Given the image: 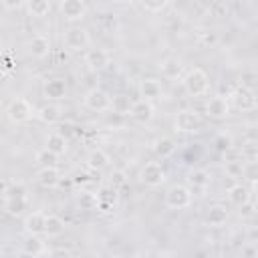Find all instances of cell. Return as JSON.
Returning <instances> with one entry per match:
<instances>
[{
    "label": "cell",
    "mask_w": 258,
    "mask_h": 258,
    "mask_svg": "<svg viewBox=\"0 0 258 258\" xmlns=\"http://www.w3.org/2000/svg\"><path fill=\"white\" fill-rule=\"evenodd\" d=\"M183 89H185V93L189 95V97H204V95H208V91H210V77H208V73L204 71V69H200V67H196V69H189L187 73H185V77H183Z\"/></svg>",
    "instance_id": "cell-1"
},
{
    "label": "cell",
    "mask_w": 258,
    "mask_h": 258,
    "mask_svg": "<svg viewBox=\"0 0 258 258\" xmlns=\"http://www.w3.org/2000/svg\"><path fill=\"white\" fill-rule=\"evenodd\" d=\"M6 115H8V119H10L14 125H18V123L30 121V119L36 115V111L32 109V105H30L28 99H24V97H14V99L8 103V107H6Z\"/></svg>",
    "instance_id": "cell-2"
},
{
    "label": "cell",
    "mask_w": 258,
    "mask_h": 258,
    "mask_svg": "<svg viewBox=\"0 0 258 258\" xmlns=\"http://www.w3.org/2000/svg\"><path fill=\"white\" fill-rule=\"evenodd\" d=\"M191 204V189L187 185L175 183L165 191V206L171 210H185Z\"/></svg>",
    "instance_id": "cell-3"
},
{
    "label": "cell",
    "mask_w": 258,
    "mask_h": 258,
    "mask_svg": "<svg viewBox=\"0 0 258 258\" xmlns=\"http://www.w3.org/2000/svg\"><path fill=\"white\" fill-rule=\"evenodd\" d=\"M111 101H113V97L107 91H103V89H91V91L85 93V99H83L85 107L95 111V113L111 111Z\"/></svg>",
    "instance_id": "cell-4"
},
{
    "label": "cell",
    "mask_w": 258,
    "mask_h": 258,
    "mask_svg": "<svg viewBox=\"0 0 258 258\" xmlns=\"http://www.w3.org/2000/svg\"><path fill=\"white\" fill-rule=\"evenodd\" d=\"M165 169L159 161H147L139 171V181L147 187H157L165 181Z\"/></svg>",
    "instance_id": "cell-5"
},
{
    "label": "cell",
    "mask_w": 258,
    "mask_h": 258,
    "mask_svg": "<svg viewBox=\"0 0 258 258\" xmlns=\"http://www.w3.org/2000/svg\"><path fill=\"white\" fill-rule=\"evenodd\" d=\"M62 42H64V48H69V50H85L89 46L91 38H89L87 28H83V26H71V28L64 30Z\"/></svg>",
    "instance_id": "cell-6"
},
{
    "label": "cell",
    "mask_w": 258,
    "mask_h": 258,
    "mask_svg": "<svg viewBox=\"0 0 258 258\" xmlns=\"http://www.w3.org/2000/svg\"><path fill=\"white\" fill-rule=\"evenodd\" d=\"M204 109H206V115L210 119L220 121V119H226L230 115V101H228L226 95H214V97H210L206 101Z\"/></svg>",
    "instance_id": "cell-7"
},
{
    "label": "cell",
    "mask_w": 258,
    "mask_h": 258,
    "mask_svg": "<svg viewBox=\"0 0 258 258\" xmlns=\"http://www.w3.org/2000/svg\"><path fill=\"white\" fill-rule=\"evenodd\" d=\"M228 97L232 99L234 107L240 109V111H252V109H256V105H258L256 93H254V91H248V89H244V87H240V85H238Z\"/></svg>",
    "instance_id": "cell-8"
},
{
    "label": "cell",
    "mask_w": 258,
    "mask_h": 258,
    "mask_svg": "<svg viewBox=\"0 0 258 258\" xmlns=\"http://www.w3.org/2000/svg\"><path fill=\"white\" fill-rule=\"evenodd\" d=\"M175 129L179 133H196L202 129V119L198 117V113L183 109L175 115Z\"/></svg>",
    "instance_id": "cell-9"
},
{
    "label": "cell",
    "mask_w": 258,
    "mask_h": 258,
    "mask_svg": "<svg viewBox=\"0 0 258 258\" xmlns=\"http://www.w3.org/2000/svg\"><path fill=\"white\" fill-rule=\"evenodd\" d=\"M58 8H60L62 18L69 20V22H77V20L85 18V14L89 10V6L83 0H62Z\"/></svg>",
    "instance_id": "cell-10"
},
{
    "label": "cell",
    "mask_w": 258,
    "mask_h": 258,
    "mask_svg": "<svg viewBox=\"0 0 258 258\" xmlns=\"http://www.w3.org/2000/svg\"><path fill=\"white\" fill-rule=\"evenodd\" d=\"M85 62H87V67H89L91 71H103V69H107L109 62H111V54H109L105 48H99V46L87 48V50H85Z\"/></svg>",
    "instance_id": "cell-11"
},
{
    "label": "cell",
    "mask_w": 258,
    "mask_h": 258,
    "mask_svg": "<svg viewBox=\"0 0 258 258\" xmlns=\"http://www.w3.org/2000/svg\"><path fill=\"white\" fill-rule=\"evenodd\" d=\"M42 95H44L48 101H60V99H64V97H67V83H64V79L52 77V79L44 81Z\"/></svg>",
    "instance_id": "cell-12"
},
{
    "label": "cell",
    "mask_w": 258,
    "mask_h": 258,
    "mask_svg": "<svg viewBox=\"0 0 258 258\" xmlns=\"http://www.w3.org/2000/svg\"><path fill=\"white\" fill-rule=\"evenodd\" d=\"M139 95H141L143 101H149L151 103V101H157L163 95V87H161V83L157 79L147 77V79H143L139 83Z\"/></svg>",
    "instance_id": "cell-13"
},
{
    "label": "cell",
    "mask_w": 258,
    "mask_h": 258,
    "mask_svg": "<svg viewBox=\"0 0 258 258\" xmlns=\"http://www.w3.org/2000/svg\"><path fill=\"white\" fill-rule=\"evenodd\" d=\"M28 50H30V54H32L34 58H44V56H48V52H50V38H48L46 34H42V32H36V34L30 38V42H28Z\"/></svg>",
    "instance_id": "cell-14"
},
{
    "label": "cell",
    "mask_w": 258,
    "mask_h": 258,
    "mask_svg": "<svg viewBox=\"0 0 258 258\" xmlns=\"http://www.w3.org/2000/svg\"><path fill=\"white\" fill-rule=\"evenodd\" d=\"M153 111H155L153 103L139 99V101H133V107H131V115L129 117L133 121H137V123H147V121L153 119Z\"/></svg>",
    "instance_id": "cell-15"
},
{
    "label": "cell",
    "mask_w": 258,
    "mask_h": 258,
    "mask_svg": "<svg viewBox=\"0 0 258 258\" xmlns=\"http://www.w3.org/2000/svg\"><path fill=\"white\" fill-rule=\"evenodd\" d=\"M36 179H38V183H40L42 187H48V189L56 187V185L62 181V177H60V171H58V167H56V165L40 167V171H38Z\"/></svg>",
    "instance_id": "cell-16"
},
{
    "label": "cell",
    "mask_w": 258,
    "mask_h": 258,
    "mask_svg": "<svg viewBox=\"0 0 258 258\" xmlns=\"http://www.w3.org/2000/svg\"><path fill=\"white\" fill-rule=\"evenodd\" d=\"M228 200H230L234 206L242 208V206L250 204V200H252V191H250V187L244 185V183H234L232 187H228Z\"/></svg>",
    "instance_id": "cell-17"
},
{
    "label": "cell",
    "mask_w": 258,
    "mask_h": 258,
    "mask_svg": "<svg viewBox=\"0 0 258 258\" xmlns=\"http://www.w3.org/2000/svg\"><path fill=\"white\" fill-rule=\"evenodd\" d=\"M44 226H46V214H42V212H30L24 218V230L32 236L44 234Z\"/></svg>",
    "instance_id": "cell-18"
},
{
    "label": "cell",
    "mask_w": 258,
    "mask_h": 258,
    "mask_svg": "<svg viewBox=\"0 0 258 258\" xmlns=\"http://www.w3.org/2000/svg\"><path fill=\"white\" fill-rule=\"evenodd\" d=\"M175 149H177V143H175V139L173 137H159V139H155L153 141V153L159 157V159H167V157H171L173 153H175Z\"/></svg>",
    "instance_id": "cell-19"
},
{
    "label": "cell",
    "mask_w": 258,
    "mask_h": 258,
    "mask_svg": "<svg viewBox=\"0 0 258 258\" xmlns=\"http://www.w3.org/2000/svg\"><path fill=\"white\" fill-rule=\"evenodd\" d=\"M212 181V175L208 169L204 167H198V169H191L189 175H187V183H189V189H206Z\"/></svg>",
    "instance_id": "cell-20"
},
{
    "label": "cell",
    "mask_w": 258,
    "mask_h": 258,
    "mask_svg": "<svg viewBox=\"0 0 258 258\" xmlns=\"http://www.w3.org/2000/svg\"><path fill=\"white\" fill-rule=\"evenodd\" d=\"M36 117L38 121L46 123V125H54L60 121V107L54 105V103H48V105H42L36 109Z\"/></svg>",
    "instance_id": "cell-21"
},
{
    "label": "cell",
    "mask_w": 258,
    "mask_h": 258,
    "mask_svg": "<svg viewBox=\"0 0 258 258\" xmlns=\"http://www.w3.org/2000/svg\"><path fill=\"white\" fill-rule=\"evenodd\" d=\"M226 220H228V210H226L224 206L216 204V206H210V208H208V212H206V222H208V226L220 228V226L226 224Z\"/></svg>",
    "instance_id": "cell-22"
},
{
    "label": "cell",
    "mask_w": 258,
    "mask_h": 258,
    "mask_svg": "<svg viewBox=\"0 0 258 258\" xmlns=\"http://www.w3.org/2000/svg\"><path fill=\"white\" fill-rule=\"evenodd\" d=\"M67 139L60 135V133H56V131H50L48 135H46V145H44V149H48L50 153H54V155H62L64 151H67Z\"/></svg>",
    "instance_id": "cell-23"
},
{
    "label": "cell",
    "mask_w": 258,
    "mask_h": 258,
    "mask_svg": "<svg viewBox=\"0 0 258 258\" xmlns=\"http://www.w3.org/2000/svg\"><path fill=\"white\" fill-rule=\"evenodd\" d=\"M64 232V220L56 214H46V226H44V236L46 238H58Z\"/></svg>",
    "instance_id": "cell-24"
},
{
    "label": "cell",
    "mask_w": 258,
    "mask_h": 258,
    "mask_svg": "<svg viewBox=\"0 0 258 258\" xmlns=\"http://www.w3.org/2000/svg\"><path fill=\"white\" fill-rule=\"evenodd\" d=\"M22 250H24V254H26V256L36 258V256L44 254L46 246H44V242L40 240V236H32V234H28V238L22 242Z\"/></svg>",
    "instance_id": "cell-25"
},
{
    "label": "cell",
    "mask_w": 258,
    "mask_h": 258,
    "mask_svg": "<svg viewBox=\"0 0 258 258\" xmlns=\"http://www.w3.org/2000/svg\"><path fill=\"white\" fill-rule=\"evenodd\" d=\"M159 71H161V75H163L165 79L175 81V79H179V77H181L183 67H181V62H179L177 58H165V60L159 64Z\"/></svg>",
    "instance_id": "cell-26"
},
{
    "label": "cell",
    "mask_w": 258,
    "mask_h": 258,
    "mask_svg": "<svg viewBox=\"0 0 258 258\" xmlns=\"http://www.w3.org/2000/svg\"><path fill=\"white\" fill-rule=\"evenodd\" d=\"M131 107H133V101L127 95H115L111 101V113H115L119 117L131 115Z\"/></svg>",
    "instance_id": "cell-27"
},
{
    "label": "cell",
    "mask_w": 258,
    "mask_h": 258,
    "mask_svg": "<svg viewBox=\"0 0 258 258\" xmlns=\"http://www.w3.org/2000/svg\"><path fill=\"white\" fill-rule=\"evenodd\" d=\"M107 163H109V155H107L103 149H99V147L93 149V151L89 153V157H87V167H89V169H95V171L107 167Z\"/></svg>",
    "instance_id": "cell-28"
},
{
    "label": "cell",
    "mask_w": 258,
    "mask_h": 258,
    "mask_svg": "<svg viewBox=\"0 0 258 258\" xmlns=\"http://www.w3.org/2000/svg\"><path fill=\"white\" fill-rule=\"evenodd\" d=\"M26 194H28V189L20 181H14V183L6 181L4 183V200L6 198H10V200H26Z\"/></svg>",
    "instance_id": "cell-29"
},
{
    "label": "cell",
    "mask_w": 258,
    "mask_h": 258,
    "mask_svg": "<svg viewBox=\"0 0 258 258\" xmlns=\"http://www.w3.org/2000/svg\"><path fill=\"white\" fill-rule=\"evenodd\" d=\"M97 198H99V208L101 210H109L113 204H115V198H117V189L115 187H101L97 191Z\"/></svg>",
    "instance_id": "cell-30"
},
{
    "label": "cell",
    "mask_w": 258,
    "mask_h": 258,
    "mask_svg": "<svg viewBox=\"0 0 258 258\" xmlns=\"http://www.w3.org/2000/svg\"><path fill=\"white\" fill-rule=\"evenodd\" d=\"M50 2L48 0H30L26 2V10L30 16H46L50 12Z\"/></svg>",
    "instance_id": "cell-31"
},
{
    "label": "cell",
    "mask_w": 258,
    "mask_h": 258,
    "mask_svg": "<svg viewBox=\"0 0 258 258\" xmlns=\"http://www.w3.org/2000/svg\"><path fill=\"white\" fill-rule=\"evenodd\" d=\"M26 208H28V202L26 200H10V198L4 200V210L10 216H20Z\"/></svg>",
    "instance_id": "cell-32"
},
{
    "label": "cell",
    "mask_w": 258,
    "mask_h": 258,
    "mask_svg": "<svg viewBox=\"0 0 258 258\" xmlns=\"http://www.w3.org/2000/svg\"><path fill=\"white\" fill-rule=\"evenodd\" d=\"M77 202H79L81 210H97L99 208V198H97V194H91V191H81Z\"/></svg>",
    "instance_id": "cell-33"
},
{
    "label": "cell",
    "mask_w": 258,
    "mask_h": 258,
    "mask_svg": "<svg viewBox=\"0 0 258 258\" xmlns=\"http://www.w3.org/2000/svg\"><path fill=\"white\" fill-rule=\"evenodd\" d=\"M242 177H244L248 183H252V185L258 181V159L244 161V171H242Z\"/></svg>",
    "instance_id": "cell-34"
},
{
    "label": "cell",
    "mask_w": 258,
    "mask_h": 258,
    "mask_svg": "<svg viewBox=\"0 0 258 258\" xmlns=\"http://www.w3.org/2000/svg\"><path fill=\"white\" fill-rule=\"evenodd\" d=\"M240 87H244V89L256 93V89H258V73H254V71H244V73L240 75Z\"/></svg>",
    "instance_id": "cell-35"
},
{
    "label": "cell",
    "mask_w": 258,
    "mask_h": 258,
    "mask_svg": "<svg viewBox=\"0 0 258 258\" xmlns=\"http://www.w3.org/2000/svg\"><path fill=\"white\" fill-rule=\"evenodd\" d=\"M208 12H210L212 16H218V18L228 16V12H230V4H228V2H224V0L210 2V4H208Z\"/></svg>",
    "instance_id": "cell-36"
},
{
    "label": "cell",
    "mask_w": 258,
    "mask_h": 258,
    "mask_svg": "<svg viewBox=\"0 0 258 258\" xmlns=\"http://www.w3.org/2000/svg\"><path fill=\"white\" fill-rule=\"evenodd\" d=\"M240 155L244 161H252V159H258V143L256 141H248L240 147Z\"/></svg>",
    "instance_id": "cell-37"
},
{
    "label": "cell",
    "mask_w": 258,
    "mask_h": 258,
    "mask_svg": "<svg viewBox=\"0 0 258 258\" xmlns=\"http://www.w3.org/2000/svg\"><path fill=\"white\" fill-rule=\"evenodd\" d=\"M214 147H216V151L226 153V151H230V149H232V139H230L226 133H220V135H216V137H214Z\"/></svg>",
    "instance_id": "cell-38"
},
{
    "label": "cell",
    "mask_w": 258,
    "mask_h": 258,
    "mask_svg": "<svg viewBox=\"0 0 258 258\" xmlns=\"http://www.w3.org/2000/svg\"><path fill=\"white\" fill-rule=\"evenodd\" d=\"M54 131H56V133H60L67 141H69V139H73V137L77 135V127H75L71 121H62V123H58Z\"/></svg>",
    "instance_id": "cell-39"
},
{
    "label": "cell",
    "mask_w": 258,
    "mask_h": 258,
    "mask_svg": "<svg viewBox=\"0 0 258 258\" xmlns=\"http://www.w3.org/2000/svg\"><path fill=\"white\" fill-rule=\"evenodd\" d=\"M56 159H58V155L50 153L48 149H42V151H38V153H36V161H38L42 167H48V165H56Z\"/></svg>",
    "instance_id": "cell-40"
},
{
    "label": "cell",
    "mask_w": 258,
    "mask_h": 258,
    "mask_svg": "<svg viewBox=\"0 0 258 258\" xmlns=\"http://www.w3.org/2000/svg\"><path fill=\"white\" fill-rule=\"evenodd\" d=\"M109 181H111V187L119 189V187H125V185H127V175H125L123 169H113Z\"/></svg>",
    "instance_id": "cell-41"
},
{
    "label": "cell",
    "mask_w": 258,
    "mask_h": 258,
    "mask_svg": "<svg viewBox=\"0 0 258 258\" xmlns=\"http://www.w3.org/2000/svg\"><path fill=\"white\" fill-rule=\"evenodd\" d=\"M196 38H198V42H200L202 46H212V44H216V40H218V36H216L214 30H200Z\"/></svg>",
    "instance_id": "cell-42"
},
{
    "label": "cell",
    "mask_w": 258,
    "mask_h": 258,
    "mask_svg": "<svg viewBox=\"0 0 258 258\" xmlns=\"http://www.w3.org/2000/svg\"><path fill=\"white\" fill-rule=\"evenodd\" d=\"M242 171H244V161H226V173L234 179L242 177Z\"/></svg>",
    "instance_id": "cell-43"
},
{
    "label": "cell",
    "mask_w": 258,
    "mask_h": 258,
    "mask_svg": "<svg viewBox=\"0 0 258 258\" xmlns=\"http://www.w3.org/2000/svg\"><path fill=\"white\" fill-rule=\"evenodd\" d=\"M139 8L141 10H145V12H161V10H165L167 8V2L165 0H159V2H141L139 4Z\"/></svg>",
    "instance_id": "cell-44"
},
{
    "label": "cell",
    "mask_w": 258,
    "mask_h": 258,
    "mask_svg": "<svg viewBox=\"0 0 258 258\" xmlns=\"http://www.w3.org/2000/svg\"><path fill=\"white\" fill-rule=\"evenodd\" d=\"M48 258H71V252L64 250V248H54V250L48 254Z\"/></svg>",
    "instance_id": "cell-45"
},
{
    "label": "cell",
    "mask_w": 258,
    "mask_h": 258,
    "mask_svg": "<svg viewBox=\"0 0 258 258\" xmlns=\"http://www.w3.org/2000/svg\"><path fill=\"white\" fill-rule=\"evenodd\" d=\"M240 214H244V216H250V214H252V204H246V206H242V208H240Z\"/></svg>",
    "instance_id": "cell-46"
},
{
    "label": "cell",
    "mask_w": 258,
    "mask_h": 258,
    "mask_svg": "<svg viewBox=\"0 0 258 258\" xmlns=\"http://www.w3.org/2000/svg\"><path fill=\"white\" fill-rule=\"evenodd\" d=\"M2 6H6V8H18L20 2H2Z\"/></svg>",
    "instance_id": "cell-47"
},
{
    "label": "cell",
    "mask_w": 258,
    "mask_h": 258,
    "mask_svg": "<svg viewBox=\"0 0 258 258\" xmlns=\"http://www.w3.org/2000/svg\"><path fill=\"white\" fill-rule=\"evenodd\" d=\"M254 194H256V198H258V181L254 183Z\"/></svg>",
    "instance_id": "cell-48"
}]
</instances>
